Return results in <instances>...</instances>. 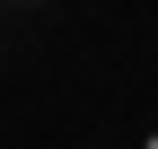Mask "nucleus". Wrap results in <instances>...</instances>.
<instances>
[{"label": "nucleus", "instance_id": "nucleus-1", "mask_svg": "<svg viewBox=\"0 0 158 149\" xmlns=\"http://www.w3.org/2000/svg\"><path fill=\"white\" fill-rule=\"evenodd\" d=\"M141 149H158V132H149V140H141Z\"/></svg>", "mask_w": 158, "mask_h": 149}]
</instances>
